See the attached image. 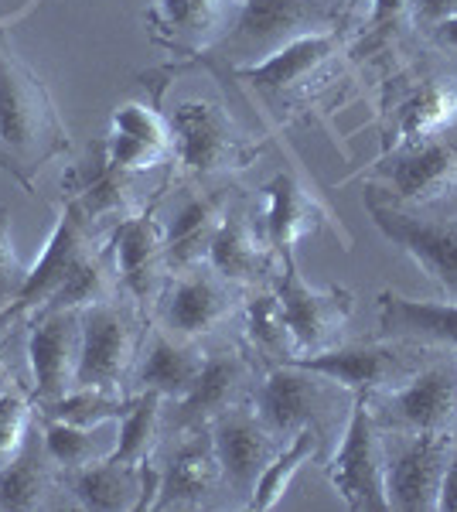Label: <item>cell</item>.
Wrapping results in <instances>:
<instances>
[{"label":"cell","instance_id":"cell-30","mask_svg":"<svg viewBox=\"0 0 457 512\" xmlns=\"http://www.w3.org/2000/svg\"><path fill=\"white\" fill-rule=\"evenodd\" d=\"M335 45H338V31L335 35L304 38V41H297V45L284 48L280 55H273L270 62L256 65V69H249V72H239V76H246L253 82L270 103H280V99L290 96L294 89H301L304 82L321 69V62L335 52Z\"/></svg>","mask_w":457,"mask_h":512},{"label":"cell","instance_id":"cell-18","mask_svg":"<svg viewBox=\"0 0 457 512\" xmlns=\"http://www.w3.org/2000/svg\"><path fill=\"white\" fill-rule=\"evenodd\" d=\"M106 239H110L116 274H120V291L151 318L157 297L171 277L168 253H164V226L151 212H137L113 226Z\"/></svg>","mask_w":457,"mask_h":512},{"label":"cell","instance_id":"cell-31","mask_svg":"<svg viewBox=\"0 0 457 512\" xmlns=\"http://www.w3.org/2000/svg\"><path fill=\"white\" fill-rule=\"evenodd\" d=\"M41 437H45V448L58 465V472H76L93 461L110 458L116 448V437H120V420H106L96 427H79L65 424V420L41 417Z\"/></svg>","mask_w":457,"mask_h":512},{"label":"cell","instance_id":"cell-33","mask_svg":"<svg viewBox=\"0 0 457 512\" xmlns=\"http://www.w3.org/2000/svg\"><path fill=\"white\" fill-rule=\"evenodd\" d=\"M164 396L161 393H137L134 407L120 417V437L110 458L120 465H144L161 451L164 441Z\"/></svg>","mask_w":457,"mask_h":512},{"label":"cell","instance_id":"cell-13","mask_svg":"<svg viewBox=\"0 0 457 512\" xmlns=\"http://www.w3.org/2000/svg\"><path fill=\"white\" fill-rule=\"evenodd\" d=\"M372 222L393 246L440 287L444 301H457V216H427L423 209H403L393 202L365 198Z\"/></svg>","mask_w":457,"mask_h":512},{"label":"cell","instance_id":"cell-8","mask_svg":"<svg viewBox=\"0 0 457 512\" xmlns=\"http://www.w3.org/2000/svg\"><path fill=\"white\" fill-rule=\"evenodd\" d=\"M284 267L273 274L270 291L277 294L280 315H284V325L290 332V342H294V359L301 355H318L328 352L335 345H342V338L348 332V321H352L355 311V297L348 287H328V291H318L301 277L297 270V256L294 250L280 253Z\"/></svg>","mask_w":457,"mask_h":512},{"label":"cell","instance_id":"cell-15","mask_svg":"<svg viewBox=\"0 0 457 512\" xmlns=\"http://www.w3.org/2000/svg\"><path fill=\"white\" fill-rule=\"evenodd\" d=\"M24 328H28L24 355H28L31 373L28 390L35 407H45V403L62 400L69 390H76V369L82 352V311H38Z\"/></svg>","mask_w":457,"mask_h":512},{"label":"cell","instance_id":"cell-23","mask_svg":"<svg viewBox=\"0 0 457 512\" xmlns=\"http://www.w3.org/2000/svg\"><path fill=\"white\" fill-rule=\"evenodd\" d=\"M106 161L113 168L140 175L174 161V134L168 117L144 103H123L113 110L110 134L103 137Z\"/></svg>","mask_w":457,"mask_h":512},{"label":"cell","instance_id":"cell-17","mask_svg":"<svg viewBox=\"0 0 457 512\" xmlns=\"http://www.w3.org/2000/svg\"><path fill=\"white\" fill-rule=\"evenodd\" d=\"M389 448V509L403 512H440L447 461H451L454 431L447 434H396Z\"/></svg>","mask_w":457,"mask_h":512},{"label":"cell","instance_id":"cell-39","mask_svg":"<svg viewBox=\"0 0 457 512\" xmlns=\"http://www.w3.org/2000/svg\"><path fill=\"white\" fill-rule=\"evenodd\" d=\"M413 14H417V21L423 28H440L444 21L457 18V0H410Z\"/></svg>","mask_w":457,"mask_h":512},{"label":"cell","instance_id":"cell-42","mask_svg":"<svg viewBox=\"0 0 457 512\" xmlns=\"http://www.w3.org/2000/svg\"><path fill=\"white\" fill-rule=\"evenodd\" d=\"M437 31V41L444 48H451V52H457V18H451V21H444L440 28H434Z\"/></svg>","mask_w":457,"mask_h":512},{"label":"cell","instance_id":"cell-43","mask_svg":"<svg viewBox=\"0 0 457 512\" xmlns=\"http://www.w3.org/2000/svg\"><path fill=\"white\" fill-rule=\"evenodd\" d=\"M0 171H4V175H11V178L18 181V185H21V175H18V168H14V161H11V158H7V154H4V147H0Z\"/></svg>","mask_w":457,"mask_h":512},{"label":"cell","instance_id":"cell-34","mask_svg":"<svg viewBox=\"0 0 457 512\" xmlns=\"http://www.w3.org/2000/svg\"><path fill=\"white\" fill-rule=\"evenodd\" d=\"M324 451H328L324 437L314 431V427H301V431H297L284 448H280L277 458L270 461V468L263 472L260 482H256V492H253V499H249V509L270 512L280 499H284L290 478L301 472L311 458H324Z\"/></svg>","mask_w":457,"mask_h":512},{"label":"cell","instance_id":"cell-28","mask_svg":"<svg viewBox=\"0 0 457 512\" xmlns=\"http://www.w3.org/2000/svg\"><path fill=\"white\" fill-rule=\"evenodd\" d=\"M328 212L294 175H277L263 188V236L273 253H287L304 236H314L324 226Z\"/></svg>","mask_w":457,"mask_h":512},{"label":"cell","instance_id":"cell-24","mask_svg":"<svg viewBox=\"0 0 457 512\" xmlns=\"http://www.w3.org/2000/svg\"><path fill=\"white\" fill-rule=\"evenodd\" d=\"M205 349L209 345L174 338L151 321V332L144 335V349H140L130 393H161L168 403L185 400L205 366Z\"/></svg>","mask_w":457,"mask_h":512},{"label":"cell","instance_id":"cell-44","mask_svg":"<svg viewBox=\"0 0 457 512\" xmlns=\"http://www.w3.org/2000/svg\"><path fill=\"white\" fill-rule=\"evenodd\" d=\"M11 379H14L11 366H7V359H4V355H0V386H4V383H11Z\"/></svg>","mask_w":457,"mask_h":512},{"label":"cell","instance_id":"cell-35","mask_svg":"<svg viewBox=\"0 0 457 512\" xmlns=\"http://www.w3.org/2000/svg\"><path fill=\"white\" fill-rule=\"evenodd\" d=\"M130 407H134V396H127V393L76 386V390H69L62 400H52V403H45V407H38V414L52 417V420H65V424L96 427V424H106V420H120Z\"/></svg>","mask_w":457,"mask_h":512},{"label":"cell","instance_id":"cell-37","mask_svg":"<svg viewBox=\"0 0 457 512\" xmlns=\"http://www.w3.org/2000/svg\"><path fill=\"white\" fill-rule=\"evenodd\" d=\"M38 420V407L31 400V390L18 379L0 386V468L11 465L28 441L31 427Z\"/></svg>","mask_w":457,"mask_h":512},{"label":"cell","instance_id":"cell-3","mask_svg":"<svg viewBox=\"0 0 457 512\" xmlns=\"http://www.w3.org/2000/svg\"><path fill=\"white\" fill-rule=\"evenodd\" d=\"M338 21V0H243L229 35L205 55L232 72H249L297 41L335 35Z\"/></svg>","mask_w":457,"mask_h":512},{"label":"cell","instance_id":"cell-16","mask_svg":"<svg viewBox=\"0 0 457 512\" xmlns=\"http://www.w3.org/2000/svg\"><path fill=\"white\" fill-rule=\"evenodd\" d=\"M164 437H171L174 444H171V451L157 461V465H161V489H157V499H154L157 512L212 509V506H219L222 499H229L209 427H195V431H178V434H164Z\"/></svg>","mask_w":457,"mask_h":512},{"label":"cell","instance_id":"cell-4","mask_svg":"<svg viewBox=\"0 0 457 512\" xmlns=\"http://www.w3.org/2000/svg\"><path fill=\"white\" fill-rule=\"evenodd\" d=\"M103 243L106 233H99L72 198H62L45 250L35 260V267H28L21 291L0 308V345L11 338L14 328L28 325L41 308H48L58 297V291L79 274L82 263L103 250Z\"/></svg>","mask_w":457,"mask_h":512},{"label":"cell","instance_id":"cell-12","mask_svg":"<svg viewBox=\"0 0 457 512\" xmlns=\"http://www.w3.org/2000/svg\"><path fill=\"white\" fill-rule=\"evenodd\" d=\"M434 355H437L434 349H423V345L379 338V342H362V345H335L328 352L301 355V359H290V362H304L307 369L335 379L338 386H345L355 396H376L403 386Z\"/></svg>","mask_w":457,"mask_h":512},{"label":"cell","instance_id":"cell-9","mask_svg":"<svg viewBox=\"0 0 457 512\" xmlns=\"http://www.w3.org/2000/svg\"><path fill=\"white\" fill-rule=\"evenodd\" d=\"M239 287L219 277L209 263H195L185 270H171L168 284L154 304L151 321L174 338L185 342H209L222 332V325L243 311Z\"/></svg>","mask_w":457,"mask_h":512},{"label":"cell","instance_id":"cell-41","mask_svg":"<svg viewBox=\"0 0 457 512\" xmlns=\"http://www.w3.org/2000/svg\"><path fill=\"white\" fill-rule=\"evenodd\" d=\"M410 7V0H376V11H372V21L382 24V21H393L396 14H403Z\"/></svg>","mask_w":457,"mask_h":512},{"label":"cell","instance_id":"cell-19","mask_svg":"<svg viewBox=\"0 0 457 512\" xmlns=\"http://www.w3.org/2000/svg\"><path fill=\"white\" fill-rule=\"evenodd\" d=\"M243 0H154L144 21L154 45L174 55H205L229 35Z\"/></svg>","mask_w":457,"mask_h":512},{"label":"cell","instance_id":"cell-27","mask_svg":"<svg viewBox=\"0 0 457 512\" xmlns=\"http://www.w3.org/2000/svg\"><path fill=\"white\" fill-rule=\"evenodd\" d=\"M236 195L232 188H212V192H191L178 205L174 219L164 226V253H168L171 270H185L195 263H205L215 233L222 219L232 209Z\"/></svg>","mask_w":457,"mask_h":512},{"label":"cell","instance_id":"cell-21","mask_svg":"<svg viewBox=\"0 0 457 512\" xmlns=\"http://www.w3.org/2000/svg\"><path fill=\"white\" fill-rule=\"evenodd\" d=\"M382 175L393 188V205L427 209L457 188V144L440 137L406 144L393 161L382 164Z\"/></svg>","mask_w":457,"mask_h":512},{"label":"cell","instance_id":"cell-5","mask_svg":"<svg viewBox=\"0 0 457 512\" xmlns=\"http://www.w3.org/2000/svg\"><path fill=\"white\" fill-rule=\"evenodd\" d=\"M168 123L174 134V164L188 181H219L260 158V144L243 134L215 99H185L168 113Z\"/></svg>","mask_w":457,"mask_h":512},{"label":"cell","instance_id":"cell-36","mask_svg":"<svg viewBox=\"0 0 457 512\" xmlns=\"http://www.w3.org/2000/svg\"><path fill=\"white\" fill-rule=\"evenodd\" d=\"M457 123V86L454 82H434L403 110V137L406 144H420L430 137H444Z\"/></svg>","mask_w":457,"mask_h":512},{"label":"cell","instance_id":"cell-1","mask_svg":"<svg viewBox=\"0 0 457 512\" xmlns=\"http://www.w3.org/2000/svg\"><path fill=\"white\" fill-rule=\"evenodd\" d=\"M0 147L14 161L21 188L38 195L35 175L48 161L69 154L72 140L41 76L14 55L0 28Z\"/></svg>","mask_w":457,"mask_h":512},{"label":"cell","instance_id":"cell-29","mask_svg":"<svg viewBox=\"0 0 457 512\" xmlns=\"http://www.w3.org/2000/svg\"><path fill=\"white\" fill-rule=\"evenodd\" d=\"M65 495L89 512H140L144 506V465H120L113 458L62 472Z\"/></svg>","mask_w":457,"mask_h":512},{"label":"cell","instance_id":"cell-25","mask_svg":"<svg viewBox=\"0 0 457 512\" xmlns=\"http://www.w3.org/2000/svg\"><path fill=\"white\" fill-rule=\"evenodd\" d=\"M379 338L457 355V301H420L400 291L379 294Z\"/></svg>","mask_w":457,"mask_h":512},{"label":"cell","instance_id":"cell-22","mask_svg":"<svg viewBox=\"0 0 457 512\" xmlns=\"http://www.w3.org/2000/svg\"><path fill=\"white\" fill-rule=\"evenodd\" d=\"M280 256L270 250L267 236H263V226L253 222V212L246 205H236L226 212L219 233H215L209 256L205 263L215 270L219 277H226L229 284H236L239 291H260V287H270L273 274H277Z\"/></svg>","mask_w":457,"mask_h":512},{"label":"cell","instance_id":"cell-38","mask_svg":"<svg viewBox=\"0 0 457 512\" xmlns=\"http://www.w3.org/2000/svg\"><path fill=\"white\" fill-rule=\"evenodd\" d=\"M24 277H28V263L14 250L11 236V209L0 205V308L21 291Z\"/></svg>","mask_w":457,"mask_h":512},{"label":"cell","instance_id":"cell-2","mask_svg":"<svg viewBox=\"0 0 457 512\" xmlns=\"http://www.w3.org/2000/svg\"><path fill=\"white\" fill-rule=\"evenodd\" d=\"M253 410L280 441H290L301 427H314L324 444H338L348 417L355 407V393L338 386L324 373H314L304 362H280L263 369L260 383L253 390Z\"/></svg>","mask_w":457,"mask_h":512},{"label":"cell","instance_id":"cell-11","mask_svg":"<svg viewBox=\"0 0 457 512\" xmlns=\"http://www.w3.org/2000/svg\"><path fill=\"white\" fill-rule=\"evenodd\" d=\"M263 376V366L246 345L219 342L205 349V366L198 373L195 386L185 400L164 403V434L195 431V427H209L215 417L239 403L253 400V390Z\"/></svg>","mask_w":457,"mask_h":512},{"label":"cell","instance_id":"cell-14","mask_svg":"<svg viewBox=\"0 0 457 512\" xmlns=\"http://www.w3.org/2000/svg\"><path fill=\"white\" fill-rule=\"evenodd\" d=\"M215 458L222 468V482H226V495L232 506L249 509V499L256 492V482L277 458L284 441L256 417L253 403H239V407L226 410L209 424Z\"/></svg>","mask_w":457,"mask_h":512},{"label":"cell","instance_id":"cell-45","mask_svg":"<svg viewBox=\"0 0 457 512\" xmlns=\"http://www.w3.org/2000/svg\"><path fill=\"white\" fill-rule=\"evenodd\" d=\"M0 24H7V21H0Z\"/></svg>","mask_w":457,"mask_h":512},{"label":"cell","instance_id":"cell-10","mask_svg":"<svg viewBox=\"0 0 457 512\" xmlns=\"http://www.w3.org/2000/svg\"><path fill=\"white\" fill-rule=\"evenodd\" d=\"M365 400L386 434L457 431V355L437 352L403 386Z\"/></svg>","mask_w":457,"mask_h":512},{"label":"cell","instance_id":"cell-40","mask_svg":"<svg viewBox=\"0 0 457 512\" xmlns=\"http://www.w3.org/2000/svg\"><path fill=\"white\" fill-rule=\"evenodd\" d=\"M440 512H457V431L451 441V461H447L444 492H440Z\"/></svg>","mask_w":457,"mask_h":512},{"label":"cell","instance_id":"cell-32","mask_svg":"<svg viewBox=\"0 0 457 512\" xmlns=\"http://www.w3.org/2000/svg\"><path fill=\"white\" fill-rule=\"evenodd\" d=\"M243 338L246 349L260 359L263 369L294 359V342H290L277 294L270 287H260L243 301Z\"/></svg>","mask_w":457,"mask_h":512},{"label":"cell","instance_id":"cell-6","mask_svg":"<svg viewBox=\"0 0 457 512\" xmlns=\"http://www.w3.org/2000/svg\"><path fill=\"white\" fill-rule=\"evenodd\" d=\"M144 325H151V318L127 294L82 311V352L76 386L134 396L130 383H134L140 349H144Z\"/></svg>","mask_w":457,"mask_h":512},{"label":"cell","instance_id":"cell-7","mask_svg":"<svg viewBox=\"0 0 457 512\" xmlns=\"http://www.w3.org/2000/svg\"><path fill=\"white\" fill-rule=\"evenodd\" d=\"M324 468H328V482L352 512L389 509V441L365 396H355L342 441L335 444Z\"/></svg>","mask_w":457,"mask_h":512},{"label":"cell","instance_id":"cell-26","mask_svg":"<svg viewBox=\"0 0 457 512\" xmlns=\"http://www.w3.org/2000/svg\"><path fill=\"white\" fill-rule=\"evenodd\" d=\"M58 495H65L62 472L52 461L41 437V420H35L28 441L11 465L0 468V512H35L58 506ZM69 499V495H65Z\"/></svg>","mask_w":457,"mask_h":512},{"label":"cell","instance_id":"cell-20","mask_svg":"<svg viewBox=\"0 0 457 512\" xmlns=\"http://www.w3.org/2000/svg\"><path fill=\"white\" fill-rule=\"evenodd\" d=\"M134 178L137 175H127V171L113 168V164L106 161L103 140H96V144L89 147V161L72 168L69 175L62 178V198H72L99 233L110 236L113 226H120L123 219L140 212Z\"/></svg>","mask_w":457,"mask_h":512}]
</instances>
